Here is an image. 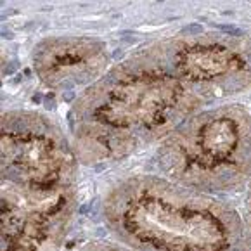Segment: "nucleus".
Returning <instances> with one entry per match:
<instances>
[{"mask_svg": "<svg viewBox=\"0 0 251 251\" xmlns=\"http://www.w3.org/2000/svg\"><path fill=\"white\" fill-rule=\"evenodd\" d=\"M250 89V37L177 33L133 50L78 94L68 115L70 141L80 165L120 163Z\"/></svg>", "mask_w": 251, "mask_h": 251, "instance_id": "f257e3e1", "label": "nucleus"}, {"mask_svg": "<svg viewBox=\"0 0 251 251\" xmlns=\"http://www.w3.org/2000/svg\"><path fill=\"white\" fill-rule=\"evenodd\" d=\"M2 251H59L78 206V156L50 116L2 115Z\"/></svg>", "mask_w": 251, "mask_h": 251, "instance_id": "f03ea898", "label": "nucleus"}, {"mask_svg": "<svg viewBox=\"0 0 251 251\" xmlns=\"http://www.w3.org/2000/svg\"><path fill=\"white\" fill-rule=\"evenodd\" d=\"M97 213L111 239L133 251H243L246 229L232 208L154 172L118 178Z\"/></svg>", "mask_w": 251, "mask_h": 251, "instance_id": "7ed1b4c3", "label": "nucleus"}, {"mask_svg": "<svg viewBox=\"0 0 251 251\" xmlns=\"http://www.w3.org/2000/svg\"><path fill=\"white\" fill-rule=\"evenodd\" d=\"M154 174L192 191L229 194L251 180V111L218 104L185 120L152 148Z\"/></svg>", "mask_w": 251, "mask_h": 251, "instance_id": "20e7f679", "label": "nucleus"}, {"mask_svg": "<svg viewBox=\"0 0 251 251\" xmlns=\"http://www.w3.org/2000/svg\"><path fill=\"white\" fill-rule=\"evenodd\" d=\"M109 66L102 40L92 37L44 38L31 52V68L42 85L52 90L81 92L94 85Z\"/></svg>", "mask_w": 251, "mask_h": 251, "instance_id": "39448f33", "label": "nucleus"}, {"mask_svg": "<svg viewBox=\"0 0 251 251\" xmlns=\"http://www.w3.org/2000/svg\"><path fill=\"white\" fill-rule=\"evenodd\" d=\"M76 251H133L115 239H92L81 244Z\"/></svg>", "mask_w": 251, "mask_h": 251, "instance_id": "423d86ee", "label": "nucleus"}, {"mask_svg": "<svg viewBox=\"0 0 251 251\" xmlns=\"http://www.w3.org/2000/svg\"><path fill=\"white\" fill-rule=\"evenodd\" d=\"M248 203H246V244H250L251 248V180H250V185H248Z\"/></svg>", "mask_w": 251, "mask_h": 251, "instance_id": "0eeeda50", "label": "nucleus"}]
</instances>
